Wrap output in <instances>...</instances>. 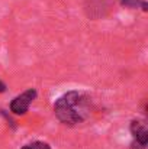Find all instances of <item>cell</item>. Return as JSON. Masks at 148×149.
Segmentation results:
<instances>
[{
    "label": "cell",
    "instance_id": "obj_1",
    "mask_svg": "<svg viewBox=\"0 0 148 149\" xmlns=\"http://www.w3.org/2000/svg\"><path fill=\"white\" fill-rule=\"evenodd\" d=\"M54 113L61 123L76 126L90 117L92 101L86 94L73 90L57 99L54 103Z\"/></svg>",
    "mask_w": 148,
    "mask_h": 149
},
{
    "label": "cell",
    "instance_id": "obj_2",
    "mask_svg": "<svg viewBox=\"0 0 148 149\" xmlns=\"http://www.w3.org/2000/svg\"><path fill=\"white\" fill-rule=\"evenodd\" d=\"M36 96L38 93L35 88H28L26 91L16 96L10 101V111L13 114H25L29 110V106L32 104V101L36 99Z\"/></svg>",
    "mask_w": 148,
    "mask_h": 149
},
{
    "label": "cell",
    "instance_id": "obj_3",
    "mask_svg": "<svg viewBox=\"0 0 148 149\" xmlns=\"http://www.w3.org/2000/svg\"><path fill=\"white\" fill-rule=\"evenodd\" d=\"M131 133L134 136V142L131 145V149H145L148 143V129L147 125L141 120H132L131 122Z\"/></svg>",
    "mask_w": 148,
    "mask_h": 149
},
{
    "label": "cell",
    "instance_id": "obj_4",
    "mask_svg": "<svg viewBox=\"0 0 148 149\" xmlns=\"http://www.w3.org/2000/svg\"><path fill=\"white\" fill-rule=\"evenodd\" d=\"M115 3V0H87V4H86V12L89 16L92 17H100V16H105L103 10L105 9H109L110 3Z\"/></svg>",
    "mask_w": 148,
    "mask_h": 149
},
{
    "label": "cell",
    "instance_id": "obj_5",
    "mask_svg": "<svg viewBox=\"0 0 148 149\" xmlns=\"http://www.w3.org/2000/svg\"><path fill=\"white\" fill-rule=\"evenodd\" d=\"M22 149H51L49 143L42 142V141H34L31 143H26L25 146H22Z\"/></svg>",
    "mask_w": 148,
    "mask_h": 149
},
{
    "label": "cell",
    "instance_id": "obj_6",
    "mask_svg": "<svg viewBox=\"0 0 148 149\" xmlns=\"http://www.w3.org/2000/svg\"><path fill=\"white\" fill-rule=\"evenodd\" d=\"M144 0H121V4L123 7H129V9H137L142 4Z\"/></svg>",
    "mask_w": 148,
    "mask_h": 149
},
{
    "label": "cell",
    "instance_id": "obj_7",
    "mask_svg": "<svg viewBox=\"0 0 148 149\" xmlns=\"http://www.w3.org/2000/svg\"><path fill=\"white\" fill-rule=\"evenodd\" d=\"M4 91H6V84L0 80V93H4Z\"/></svg>",
    "mask_w": 148,
    "mask_h": 149
}]
</instances>
